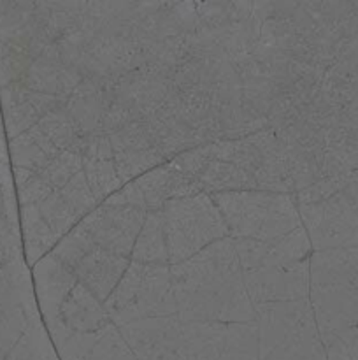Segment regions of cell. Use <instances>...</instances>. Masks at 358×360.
<instances>
[{
    "label": "cell",
    "instance_id": "obj_1",
    "mask_svg": "<svg viewBox=\"0 0 358 360\" xmlns=\"http://www.w3.org/2000/svg\"><path fill=\"white\" fill-rule=\"evenodd\" d=\"M21 259V241L18 220L0 217V267Z\"/></svg>",
    "mask_w": 358,
    "mask_h": 360
},
{
    "label": "cell",
    "instance_id": "obj_2",
    "mask_svg": "<svg viewBox=\"0 0 358 360\" xmlns=\"http://www.w3.org/2000/svg\"><path fill=\"white\" fill-rule=\"evenodd\" d=\"M0 217H7L11 220H18L16 217V197L6 195L0 192Z\"/></svg>",
    "mask_w": 358,
    "mask_h": 360
},
{
    "label": "cell",
    "instance_id": "obj_3",
    "mask_svg": "<svg viewBox=\"0 0 358 360\" xmlns=\"http://www.w3.org/2000/svg\"><path fill=\"white\" fill-rule=\"evenodd\" d=\"M0 360H6V359H4V355H2V354H0Z\"/></svg>",
    "mask_w": 358,
    "mask_h": 360
},
{
    "label": "cell",
    "instance_id": "obj_4",
    "mask_svg": "<svg viewBox=\"0 0 358 360\" xmlns=\"http://www.w3.org/2000/svg\"><path fill=\"white\" fill-rule=\"evenodd\" d=\"M0 319H2V311H0Z\"/></svg>",
    "mask_w": 358,
    "mask_h": 360
}]
</instances>
